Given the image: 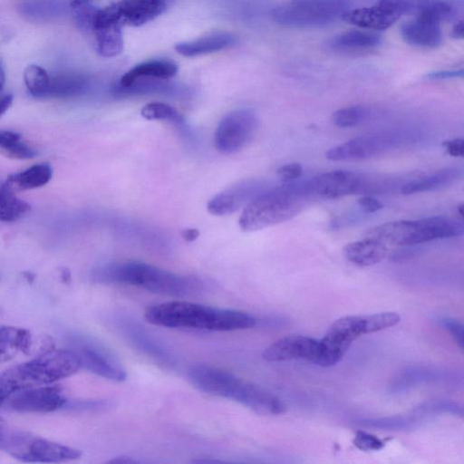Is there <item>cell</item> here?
I'll use <instances>...</instances> for the list:
<instances>
[{"mask_svg":"<svg viewBox=\"0 0 464 464\" xmlns=\"http://www.w3.org/2000/svg\"><path fill=\"white\" fill-rule=\"evenodd\" d=\"M145 318L152 324L168 328L218 332L245 330L256 324V317L247 313L187 301H169L153 304L146 309Z\"/></svg>","mask_w":464,"mask_h":464,"instance_id":"6da1fadb","label":"cell"},{"mask_svg":"<svg viewBox=\"0 0 464 464\" xmlns=\"http://www.w3.org/2000/svg\"><path fill=\"white\" fill-rule=\"evenodd\" d=\"M91 279L99 284L135 285L177 297L195 295L204 289L203 282L196 276L174 274L138 261L102 265L92 271Z\"/></svg>","mask_w":464,"mask_h":464,"instance_id":"7a4b0ae2","label":"cell"},{"mask_svg":"<svg viewBox=\"0 0 464 464\" xmlns=\"http://www.w3.org/2000/svg\"><path fill=\"white\" fill-rule=\"evenodd\" d=\"M188 378L203 392L233 400L261 415H278L285 409L284 402L269 391L213 365L191 364Z\"/></svg>","mask_w":464,"mask_h":464,"instance_id":"3957f363","label":"cell"},{"mask_svg":"<svg viewBox=\"0 0 464 464\" xmlns=\"http://www.w3.org/2000/svg\"><path fill=\"white\" fill-rule=\"evenodd\" d=\"M81 362L72 349L45 350L35 358L0 372V407L14 394L67 378L80 369Z\"/></svg>","mask_w":464,"mask_h":464,"instance_id":"277c9868","label":"cell"},{"mask_svg":"<svg viewBox=\"0 0 464 464\" xmlns=\"http://www.w3.org/2000/svg\"><path fill=\"white\" fill-rule=\"evenodd\" d=\"M310 198L302 181L266 188L244 208L239 227L245 232H253L287 221L296 216Z\"/></svg>","mask_w":464,"mask_h":464,"instance_id":"5b68a950","label":"cell"},{"mask_svg":"<svg viewBox=\"0 0 464 464\" xmlns=\"http://www.w3.org/2000/svg\"><path fill=\"white\" fill-rule=\"evenodd\" d=\"M400 320L401 316L393 312L348 315L337 319L319 341L320 354L315 364L324 367L336 364L360 335L389 328Z\"/></svg>","mask_w":464,"mask_h":464,"instance_id":"8992f818","label":"cell"},{"mask_svg":"<svg viewBox=\"0 0 464 464\" xmlns=\"http://www.w3.org/2000/svg\"><path fill=\"white\" fill-rule=\"evenodd\" d=\"M463 225L452 218L436 216L418 220L391 221L372 227L367 237L397 246H413L463 235Z\"/></svg>","mask_w":464,"mask_h":464,"instance_id":"52a82bcc","label":"cell"},{"mask_svg":"<svg viewBox=\"0 0 464 464\" xmlns=\"http://www.w3.org/2000/svg\"><path fill=\"white\" fill-rule=\"evenodd\" d=\"M349 9V0H290L274 8L272 18L287 28H321L342 19Z\"/></svg>","mask_w":464,"mask_h":464,"instance_id":"ba28073f","label":"cell"},{"mask_svg":"<svg viewBox=\"0 0 464 464\" xmlns=\"http://www.w3.org/2000/svg\"><path fill=\"white\" fill-rule=\"evenodd\" d=\"M0 450L23 462L58 463L81 458L82 451L30 432L0 430Z\"/></svg>","mask_w":464,"mask_h":464,"instance_id":"9c48e42d","label":"cell"},{"mask_svg":"<svg viewBox=\"0 0 464 464\" xmlns=\"http://www.w3.org/2000/svg\"><path fill=\"white\" fill-rule=\"evenodd\" d=\"M310 198H338L356 193L381 191L383 186L365 174L351 170H333L302 180Z\"/></svg>","mask_w":464,"mask_h":464,"instance_id":"30bf717a","label":"cell"},{"mask_svg":"<svg viewBox=\"0 0 464 464\" xmlns=\"http://www.w3.org/2000/svg\"><path fill=\"white\" fill-rule=\"evenodd\" d=\"M408 139L409 134L401 131L365 134L329 149L325 157L333 161L366 160L397 148Z\"/></svg>","mask_w":464,"mask_h":464,"instance_id":"8fae6325","label":"cell"},{"mask_svg":"<svg viewBox=\"0 0 464 464\" xmlns=\"http://www.w3.org/2000/svg\"><path fill=\"white\" fill-rule=\"evenodd\" d=\"M257 125V117L250 109H238L228 112L216 130V149L226 154L240 150L254 137Z\"/></svg>","mask_w":464,"mask_h":464,"instance_id":"7c38bea8","label":"cell"},{"mask_svg":"<svg viewBox=\"0 0 464 464\" xmlns=\"http://www.w3.org/2000/svg\"><path fill=\"white\" fill-rule=\"evenodd\" d=\"M404 14L402 0H379L372 6L349 9L342 20L361 28L385 30Z\"/></svg>","mask_w":464,"mask_h":464,"instance_id":"4fadbf2b","label":"cell"},{"mask_svg":"<svg viewBox=\"0 0 464 464\" xmlns=\"http://www.w3.org/2000/svg\"><path fill=\"white\" fill-rule=\"evenodd\" d=\"M123 26L115 3L98 10L92 27L97 52L103 57H113L123 49Z\"/></svg>","mask_w":464,"mask_h":464,"instance_id":"5bb4252c","label":"cell"},{"mask_svg":"<svg viewBox=\"0 0 464 464\" xmlns=\"http://www.w3.org/2000/svg\"><path fill=\"white\" fill-rule=\"evenodd\" d=\"M67 398L58 385H42L14 394L10 408L18 412H52L64 408Z\"/></svg>","mask_w":464,"mask_h":464,"instance_id":"9a60e30c","label":"cell"},{"mask_svg":"<svg viewBox=\"0 0 464 464\" xmlns=\"http://www.w3.org/2000/svg\"><path fill=\"white\" fill-rule=\"evenodd\" d=\"M320 354V343L304 335H290L281 338L266 347L262 357L267 362H281L304 359L316 363Z\"/></svg>","mask_w":464,"mask_h":464,"instance_id":"2e32d148","label":"cell"},{"mask_svg":"<svg viewBox=\"0 0 464 464\" xmlns=\"http://www.w3.org/2000/svg\"><path fill=\"white\" fill-rule=\"evenodd\" d=\"M73 351L77 353L82 368L101 377L123 382L127 378L125 370L104 350L85 340L76 339Z\"/></svg>","mask_w":464,"mask_h":464,"instance_id":"e0dca14e","label":"cell"},{"mask_svg":"<svg viewBox=\"0 0 464 464\" xmlns=\"http://www.w3.org/2000/svg\"><path fill=\"white\" fill-rule=\"evenodd\" d=\"M266 189L257 180H245L223 190L208 203V210L215 216L232 214L246 207L254 198Z\"/></svg>","mask_w":464,"mask_h":464,"instance_id":"ac0fdd59","label":"cell"},{"mask_svg":"<svg viewBox=\"0 0 464 464\" xmlns=\"http://www.w3.org/2000/svg\"><path fill=\"white\" fill-rule=\"evenodd\" d=\"M401 34L407 44L423 49L438 47L443 36L440 24L418 14L401 25Z\"/></svg>","mask_w":464,"mask_h":464,"instance_id":"d6986e66","label":"cell"},{"mask_svg":"<svg viewBox=\"0 0 464 464\" xmlns=\"http://www.w3.org/2000/svg\"><path fill=\"white\" fill-rule=\"evenodd\" d=\"M123 25L140 26L165 12L164 0H121L115 3Z\"/></svg>","mask_w":464,"mask_h":464,"instance_id":"ffe728a7","label":"cell"},{"mask_svg":"<svg viewBox=\"0 0 464 464\" xmlns=\"http://www.w3.org/2000/svg\"><path fill=\"white\" fill-rule=\"evenodd\" d=\"M382 44L380 35L372 32L353 30L332 37L327 48L340 54H360L376 49Z\"/></svg>","mask_w":464,"mask_h":464,"instance_id":"44dd1931","label":"cell"},{"mask_svg":"<svg viewBox=\"0 0 464 464\" xmlns=\"http://www.w3.org/2000/svg\"><path fill=\"white\" fill-rule=\"evenodd\" d=\"M344 257L355 266L364 267L380 263L389 255L385 243L372 237L351 242L343 249Z\"/></svg>","mask_w":464,"mask_h":464,"instance_id":"7402d4cb","label":"cell"},{"mask_svg":"<svg viewBox=\"0 0 464 464\" xmlns=\"http://www.w3.org/2000/svg\"><path fill=\"white\" fill-rule=\"evenodd\" d=\"M178 72V66L169 60H152L141 63L126 72L120 79L121 88H126L142 79L166 81Z\"/></svg>","mask_w":464,"mask_h":464,"instance_id":"603a6c76","label":"cell"},{"mask_svg":"<svg viewBox=\"0 0 464 464\" xmlns=\"http://www.w3.org/2000/svg\"><path fill=\"white\" fill-rule=\"evenodd\" d=\"M90 81L79 72H61L50 75L46 98L67 99L78 97L88 90Z\"/></svg>","mask_w":464,"mask_h":464,"instance_id":"cb8c5ba5","label":"cell"},{"mask_svg":"<svg viewBox=\"0 0 464 464\" xmlns=\"http://www.w3.org/2000/svg\"><path fill=\"white\" fill-rule=\"evenodd\" d=\"M461 176L462 171L457 168L442 169L404 183L401 187V193L411 195L440 189L456 182Z\"/></svg>","mask_w":464,"mask_h":464,"instance_id":"d4e9b609","label":"cell"},{"mask_svg":"<svg viewBox=\"0 0 464 464\" xmlns=\"http://www.w3.org/2000/svg\"><path fill=\"white\" fill-rule=\"evenodd\" d=\"M235 44L229 33H215L196 40L176 44L175 51L186 57H195L226 49Z\"/></svg>","mask_w":464,"mask_h":464,"instance_id":"484cf974","label":"cell"},{"mask_svg":"<svg viewBox=\"0 0 464 464\" xmlns=\"http://www.w3.org/2000/svg\"><path fill=\"white\" fill-rule=\"evenodd\" d=\"M52 176L53 167L43 162L9 175L5 183L15 192L24 191L44 186L51 180Z\"/></svg>","mask_w":464,"mask_h":464,"instance_id":"4316f807","label":"cell"},{"mask_svg":"<svg viewBox=\"0 0 464 464\" xmlns=\"http://www.w3.org/2000/svg\"><path fill=\"white\" fill-rule=\"evenodd\" d=\"M33 344L31 333L16 326L0 327V362L17 353H29Z\"/></svg>","mask_w":464,"mask_h":464,"instance_id":"83f0119b","label":"cell"},{"mask_svg":"<svg viewBox=\"0 0 464 464\" xmlns=\"http://www.w3.org/2000/svg\"><path fill=\"white\" fill-rule=\"evenodd\" d=\"M30 210V205L18 198L5 181L0 184V222L11 223Z\"/></svg>","mask_w":464,"mask_h":464,"instance_id":"f1b7e54d","label":"cell"},{"mask_svg":"<svg viewBox=\"0 0 464 464\" xmlns=\"http://www.w3.org/2000/svg\"><path fill=\"white\" fill-rule=\"evenodd\" d=\"M0 153L10 159L29 160L34 158L37 151L20 133L0 130Z\"/></svg>","mask_w":464,"mask_h":464,"instance_id":"f546056e","label":"cell"},{"mask_svg":"<svg viewBox=\"0 0 464 464\" xmlns=\"http://www.w3.org/2000/svg\"><path fill=\"white\" fill-rule=\"evenodd\" d=\"M24 81L28 92L35 98H46L50 74L36 64L28 65L24 72Z\"/></svg>","mask_w":464,"mask_h":464,"instance_id":"4dcf8cb0","label":"cell"},{"mask_svg":"<svg viewBox=\"0 0 464 464\" xmlns=\"http://www.w3.org/2000/svg\"><path fill=\"white\" fill-rule=\"evenodd\" d=\"M70 6L78 28L85 33H92L99 8L91 0H70Z\"/></svg>","mask_w":464,"mask_h":464,"instance_id":"1f68e13d","label":"cell"},{"mask_svg":"<svg viewBox=\"0 0 464 464\" xmlns=\"http://www.w3.org/2000/svg\"><path fill=\"white\" fill-rule=\"evenodd\" d=\"M141 116L150 121H168L179 126H184L182 115L172 106L163 102H150L140 111Z\"/></svg>","mask_w":464,"mask_h":464,"instance_id":"d6a6232c","label":"cell"},{"mask_svg":"<svg viewBox=\"0 0 464 464\" xmlns=\"http://www.w3.org/2000/svg\"><path fill=\"white\" fill-rule=\"evenodd\" d=\"M455 11L454 5L450 1L428 0L417 14L441 24L442 22L451 19Z\"/></svg>","mask_w":464,"mask_h":464,"instance_id":"836d02e7","label":"cell"},{"mask_svg":"<svg viewBox=\"0 0 464 464\" xmlns=\"http://www.w3.org/2000/svg\"><path fill=\"white\" fill-rule=\"evenodd\" d=\"M368 115V110L360 105L347 106L332 114V121L340 128H350L360 124Z\"/></svg>","mask_w":464,"mask_h":464,"instance_id":"e575fe53","label":"cell"},{"mask_svg":"<svg viewBox=\"0 0 464 464\" xmlns=\"http://www.w3.org/2000/svg\"><path fill=\"white\" fill-rule=\"evenodd\" d=\"M363 424L376 429L405 430L411 427L412 420L400 416L381 420H368L363 421Z\"/></svg>","mask_w":464,"mask_h":464,"instance_id":"d590c367","label":"cell"},{"mask_svg":"<svg viewBox=\"0 0 464 464\" xmlns=\"http://www.w3.org/2000/svg\"><path fill=\"white\" fill-rule=\"evenodd\" d=\"M353 444L361 450H379L384 447V441L365 431H357Z\"/></svg>","mask_w":464,"mask_h":464,"instance_id":"8d00e7d4","label":"cell"},{"mask_svg":"<svg viewBox=\"0 0 464 464\" xmlns=\"http://www.w3.org/2000/svg\"><path fill=\"white\" fill-rule=\"evenodd\" d=\"M302 172L303 168L299 163L285 164L277 169V174L284 183L296 180L301 177Z\"/></svg>","mask_w":464,"mask_h":464,"instance_id":"74e56055","label":"cell"},{"mask_svg":"<svg viewBox=\"0 0 464 464\" xmlns=\"http://www.w3.org/2000/svg\"><path fill=\"white\" fill-rule=\"evenodd\" d=\"M442 324L448 330V332L453 336L458 344L463 349V325L459 321L450 318H445L442 320Z\"/></svg>","mask_w":464,"mask_h":464,"instance_id":"f35d334b","label":"cell"},{"mask_svg":"<svg viewBox=\"0 0 464 464\" xmlns=\"http://www.w3.org/2000/svg\"><path fill=\"white\" fill-rule=\"evenodd\" d=\"M446 152L452 157H463L464 155V140L453 139L446 140L442 143Z\"/></svg>","mask_w":464,"mask_h":464,"instance_id":"ab89813d","label":"cell"},{"mask_svg":"<svg viewBox=\"0 0 464 464\" xmlns=\"http://www.w3.org/2000/svg\"><path fill=\"white\" fill-rule=\"evenodd\" d=\"M358 204L366 213H373L383 208V205L381 201L368 195L358 198Z\"/></svg>","mask_w":464,"mask_h":464,"instance_id":"60d3db41","label":"cell"},{"mask_svg":"<svg viewBox=\"0 0 464 464\" xmlns=\"http://www.w3.org/2000/svg\"><path fill=\"white\" fill-rule=\"evenodd\" d=\"M464 71L462 68L454 70H442L430 72L426 75L427 79L430 80H444L450 78L462 77Z\"/></svg>","mask_w":464,"mask_h":464,"instance_id":"b9f144b4","label":"cell"},{"mask_svg":"<svg viewBox=\"0 0 464 464\" xmlns=\"http://www.w3.org/2000/svg\"><path fill=\"white\" fill-rule=\"evenodd\" d=\"M13 100L14 97L12 94H5L0 97V117L10 108Z\"/></svg>","mask_w":464,"mask_h":464,"instance_id":"7bdbcfd3","label":"cell"},{"mask_svg":"<svg viewBox=\"0 0 464 464\" xmlns=\"http://www.w3.org/2000/svg\"><path fill=\"white\" fill-rule=\"evenodd\" d=\"M181 236L186 241L191 242L199 236V232L196 228H187L182 231Z\"/></svg>","mask_w":464,"mask_h":464,"instance_id":"ee69618b","label":"cell"},{"mask_svg":"<svg viewBox=\"0 0 464 464\" xmlns=\"http://www.w3.org/2000/svg\"><path fill=\"white\" fill-rule=\"evenodd\" d=\"M464 34V24L463 21L458 22L454 27L452 28V36L454 38H462Z\"/></svg>","mask_w":464,"mask_h":464,"instance_id":"f6af8a7d","label":"cell"},{"mask_svg":"<svg viewBox=\"0 0 464 464\" xmlns=\"http://www.w3.org/2000/svg\"><path fill=\"white\" fill-rule=\"evenodd\" d=\"M136 460L131 459L130 457H128V456H117L115 457L114 459H111V460L108 461V463H120V464H131V463H135Z\"/></svg>","mask_w":464,"mask_h":464,"instance_id":"bcb514c9","label":"cell"},{"mask_svg":"<svg viewBox=\"0 0 464 464\" xmlns=\"http://www.w3.org/2000/svg\"><path fill=\"white\" fill-rule=\"evenodd\" d=\"M193 462L204 463V464H206V463L214 464V463H222L223 461L218 460V459H198L193 460Z\"/></svg>","mask_w":464,"mask_h":464,"instance_id":"7dc6e473","label":"cell"},{"mask_svg":"<svg viewBox=\"0 0 464 464\" xmlns=\"http://www.w3.org/2000/svg\"><path fill=\"white\" fill-rule=\"evenodd\" d=\"M5 82V73L2 63L0 61V91L3 89Z\"/></svg>","mask_w":464,"mask_h":464,"instance_id":"c3c4849f","label":"cell"},{"mask_svg":"<svg viewBox=\"0 0 464 464\" xmlns=\"http://www.w3.org/2000/svg\"><path fill=\"white\" fill-rule=\"evenodd\" d=\"M5 428H6V422L2 417H0V430H4Z\"/></svg>","mask_w":464,"mask_h":464,"instance_id":"681fc988","label":"cell"},{"mask_svg":"<svg viewBox=\"0 0 464 464\" xmlns=\"http://www.w3.org/2000/svg\"><path fill=\"white\" fill-rule=\"evenodd\" d=\"M459 215L462 217L463 216V204H460L459 207Z\"/></svg>","mask_w":464,"mask_h":464,"instance_id":"f907efd6","label":"cell"}]
</instances>
